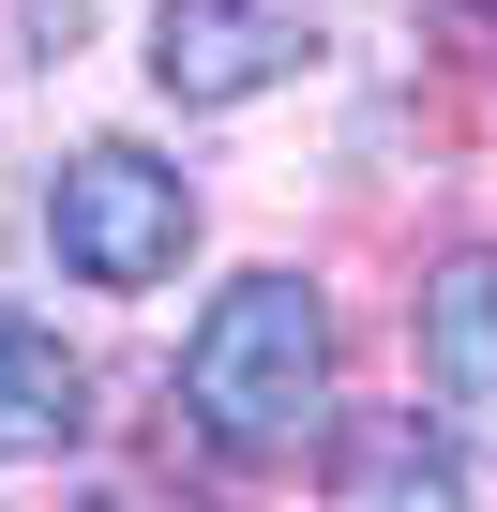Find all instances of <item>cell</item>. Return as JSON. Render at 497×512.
Returning <instances> with one entry per match:
<instances>
[{
    "label": "cell",
    "instance_id": "1",
    "mask_svg": "<svg viewBox=\"0 0 497 512\" xmlns=\"http://www.w3.org/2000/svg\"><path fill=\"white\" fill-rule=\"evenodd\" d=\"M181 422L211 452H302L332 422V302L302 272H241L181 347Z\"/></svg>",
    "mask_w": 497,
    "mask_h": 512
},
{
    "label": "cell",
    "instance_id": "2",
    "mask_svg": "<svg viewBox=\"0 0 497 512\" xmlns=\"http://www.w3.org/2000/svg\"><path fill=\"white\" fill-rule=\"evenodd\" d=\"M46 256H61L76 287H166L181 256H196V181L166 151H136V136H91L46 181Z\"/></svg>",
    "mask_w": 497,
    "mask_h": 512
},
{
    "label": "cell",
    "instance_id": "3",
    "mask_svg": "<svg viewBox=\"0 0 497 512\" xmlns=\"http://www.w3.org/2000/svg\"><path fill=\"white\" fill-rule=\"evenodd\" d=\"M317 61V0H151V76L181 106H241Z\"/></svg>",
    "mask_w": 497,
    "mask_h": 512
},
{
    "label": "cell",
    "instance_id": "4",
    "mask_svg": "<svg viewBox=\"0 0 497 512\" xmlns=\"http://www.w3.org/2000/svg\"><path fill=\"white\" fill-rule=\"evenodd\" d=\"M332 512H467V437L437 407H377L332 437Z\"/></svg>",
    "mask_w": 497,
    "mask_h": 512
},
{
    "label": "cell",
    "instance_id": "5",
    "mask_svg": "<svg viewBox=\"0 0 497 512\" xmlns=\"http://www.w3.org/2000/svg\"><path fill=\"white\" fill-rule=\"evenodd\" d=\"M422 377L467 422H497V241H452L422 272Z\"/></svg>",
    "mask_w": 497,
    "mask_h": 512
},
{
    "label": "cell",
    "instance_id": "6",
    "mask_svg": "<svg viewBox=\"0 0 497 512\" xmlns=\"http://www.w3.org/2000/svg\"><path fill=\"white\" fill-rule=\"evenodd\" d=\"M76 422H91V377H76V347H61L46 317H16V302H0V467L76 452Z\"/></svg>",
    "mask_w": 497,
    "mask_h": 512
},
{
    "label": "cell",
    "instance_id": "7",
    "mask_svg": "<svg viewBox=\"0 0 497 512\" xmlns=\"http://www.w3.org/2000/svg\"><path fill=\"white\" fill-rule=\"evenodd\" d=\"M91 512H181V497H151V482H106V497H91Z\"/></svg>",
    "mask_w": 497,
    "mask_h": 512
},
{
    "label": "cell",
    "instance_id": "8",
    "mask_svg": "<svg viewBox=\"0 0 497 512\" xmlns=\"http://www.w3.org/2000/svg\"><path fill=\"white\" fill-rule=\"evenodd\" d=\"M467 16H497V0H467Z\"/></svg>",
    "mask_w": 497,
    "mask_h": 512
}]
</instances>
